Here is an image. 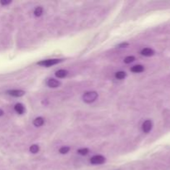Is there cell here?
Wrapping results in <instances>:
<instances>
[{"instance_id":"cell-17","label":"cell","mask_w":170,"mask_h":170,"mask_svg":"<svg viewBox=\"0 0 170 170\" xmlns=\"http://www.w3.org/2000/svg\"><path fill=\"white\" fill-rule=\"evenodd\" d=\"M70 150V148L69 147H67V146H63V147H61V149H60V153H62V154H64V153H68V151Z\"/></svg>"},{"instance_id":"cell-3","label":"cell","mask_w":170,"mask_h":170,"mask_svg":"<svg viewBox=\"0 0 170 170\" xmlns=\"http://www.w3.org/2000/svg\"><path fill=\"white\" fill-rule=\"evenodd\" d=\"M105 161H106V158L102 155H95L94 157L90 158V163L92 164H101L103 163H105Z\"/></svg>"},{"instance_id":"cell-2","label":"cell","mask_w":170,"mask_h":170,"mask_svg":"<svg viewBox=\"0 0 170 170\" xmlns=\"http://www.w3.org/2000/svg\"><path fill=\"white\" fill-rule=\"evenodd\" d=\"M61 61H62V60L60 59L43 60V61H41L38 62V65H39V66H43V67H51V66H53V65L59 63V62H61Z\"/></svg>"},{"instance_id":"cell-9","label":"cell","mask_w":170,"mask_h":170,"mask_svg":"<svg viewBox=\"0 0 170 170\" xmlns=\"http://www.w3.org/2000/svg\"><path fill=\"white\" fill-rule=\"evenodd\" d=\"M144 70H145V68H144L143 66H141V65H136V66H134V67L131 68V72L135 73L142 72Z\"/></svg>"},{"instance_id":"cell-8","label":"cell","mask_w":170,"mask_h":170,"mask_svg":"<svg viewBox=\"0 0 170 170\" xmlns=\"http://www.w3.org/2000/svg\"><path fill=\"white\" fill-rule=\"evenodd\" d=\"M14 111H16L17 113H18V114H23L24 111H25V108H24V106H23L22 104L18 103V104H16V105H15V106H14Z\"/></svg>"},{"instance_id":"cell-19","label":"cell","mask_w":170,"mask_h":170,"mask_svg":"<svg viewBox=\"0 0 170 170\" xmlns=\"http://www.w3.org/2000/svg\"><path fill=\"white\" fill-rule=\"evenodd\" d=\"M129 46V43H121V44H119V47H126Z\"/></svg>"},{"instance_id":"cell-15","label":"cell","mask_w":170,"mask_h":170,"mask_svg":"<svg viewBox=\"0 0 170 170\" xmlns=\"http://www.w3.org/2000/svg\"><path fill=\"white\" fill-rule=\"evenodd\" d=\"M78 153L79 154H81V155H86L87 153H89V150L88 149H85V148H83V149H78Z\"/></svg>"},{"instance_id":"cell-4","label":"cell","mask_w":170,"mask_h":170,"mask_svg":"<svg viewBox=\"0 0 170 170\" xmlns=\"http://www.w3.org/2000/svg\"><path fill=\"white\" fill-rule=\"evenodd\" d=\"M152 126H153V124H152V121L151 120H145V122L143 123V125H142V129H143V131L145 133H149L151 129H152Z\"/></svg>"},{"instance_id":"cell-10","label":"cell","mask_w":170,"mask_h":170,"mask_svg":"<svg viewBox=\"0 0 170 170\" xmlns=\"http://www.w3.org/2000/svg\"><path fill=\"white\" fill-rule=\"evenodd\" d=\"M43 124H44V119L42 117H38V118H36V119H34L33 124L35 126H37V127L42 126Z\"/></svg>"},{"instance_id":"cell-18","label":"cell","mask_w":170,"mask_h":170,"mask_svg":"<svg viewBox=\"0 0 170 170\" xmlns=\"http://www.w3.org/2000/svg\"><path fill=\"white\" fill-rule=\"evenodd\" d=\"M0 4L2 5H8L11 4V1H0Z\"/></svg>"},{"instance_id":"cell-20","label":"cell","mask_w":170,"mask_h":170,"mask_svg":"<svg viewBox=\"0 0 170 170\" xmlns=\"http://www.w3.org/2000/svg\"><path fill=\"white\" fill-rule=\"evenodd\" d=\"M4 115V111H2L1 109H0V116H2V115Z\"/></svg>"},{"instance_id":"cell-1","label":"cell","mask_w":170,"mask_h":170,"mask_svg":"<svg viewBox=\"0 0 170 170\" xmlns=\"http://www.w3.org/2000/svg\"><path fill=\"white\" fill-rule=\"evenodd\" d=\"M98 97V94L95 91H88V92H85L83 95V101L85 103H91V102L95 101Z\"/></svg>"},{"instance_id":"cell-6","label":"cell","mask_w":170,"mask_h":170,"mask_svg":"<svg viewBox=\"0 0 170 170\" xmlns=\"http://www.w3.org/2000/svg\"><path fill=\"white\" fill-rule=\"evenodd\" d=\"M60 85H61L60 81H56L55 79H49V80L47 81V85H48L49 87H51V88L58 87Z\"/></svg>"},{"instance_id":"cell-16","label":"cell","mask_w":170,"mask_h":170,"mask_svg":"<svg viewBox=\"0 0 170 170\" xmlns=\"http://www.w3.org/2000/svg\"><path fill=\"white\" fill-rule=\"evenodd\" d=\"M135 60V58L134 56H127V57H125V58H124V61L125 63L128 64V63H131V62H133V61H134Z\"/></svg>"},{"instance_id":"cell-11","label":"cell","mask_w":170,"mask_h":170,"mask_svg":"<svg viewBox=\"0 0 170 170\" xmlns=\"http://www.w3.org/2000/svg\"><path fill=\"white\" fill-rule=\"evenodd\" d=\"M67 72L65 71V70H59L56 72V76L58 77V78H64L65 77L67 76Z\"/></svg>"},{"instance_id":"cell-12","label":"cell","mask_w":170,"mask_h":170,"mask_svg":"<svg viewBox=\"0 0 170 170\" xmlns=\"http://www.w3.org/2000/svg\"><path fill=\"white\" fill-rule=\"evenodd\" d=\"M43 13V9L42 7H37L35 10H34V14H35V16H37V17H39V16H41Z\"/></svg>"},{"instance_id":"cell-13","label":"cell","mask_w":170,"mask_h":170,"mask_svg":"<svg viewBox=\"0 0 170 170\" xmlns=\"http://www.w3.org/2000/svg\"><path fill=\"white\" fill-rule=\"evenodd\" d=\"M125 77H126V73L124 72H118L115 73V78H117L119 80H122Z\"/></svg>"},{"instance_id":"cell-14","label":"cell","mask_w":170,"mask_h":170,"mask_svg":"<svg viewBox=\"0 0 170 170\" xmlns=\"http://www.w3.org/2000/svg\"><path fill=\"white\" fill-rule=\"evenodd\" d=\"M30 151H31V153H37L39 151V146L37 145H32V146L30 147Z\"/></svg>"},{"instance_id":"cell-5","label":"cell","mask_w":170,"mask_h":170,"mask_svg":"<svg viewBox=\"0 0 170 170\" xmlns=\"http://www.w3.org/2000/svg\"><path fill=\"white\" fill-rule=\"evenodd\" d=\"M8 93L10 95H13V96H15V97H21L25 94V92L23 90H9Z\"/></svg>"},{"instance_id":"cell-7","label":"cell","mask_w":170,"mask_h":170,"mask_svg":"<svg viewBox=\"0 0 170 170\" xmlns=\"http://www.w3.org/2000/svg\"><path fill=\"white\" fill-rule=\"evenodd\" d=\"M141 54L143 56H151L154 54V51L153 50H152L151 48H144L142 51H141Z\"/></svg>"}]
</instances>
